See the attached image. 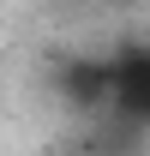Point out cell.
I'll list each match as a JSON object with an SVG mask.
<instances>
[{
    "instance_id": "1",
    "label": "cell",
    "mask_w": 150,
    "mask_h": 156,
    "mask_svg": "<svg viewBox=\"0 0 150 156\" xmlns=\"http://www.w3.org/2000/svg\"><path fill=\"white\" fill-rule=\"evenodd\" d=\"M102 72H108V102L120 114L132 120H150V48H120L114 60H102Z\"/></svg>"
}]
</instances>
